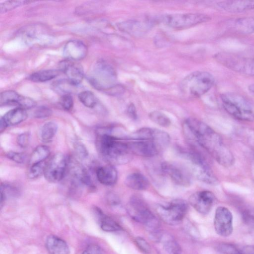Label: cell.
Here are the masks:
<instances>
[{"mask_svg": "<svg viewBox=\"0 0 254 254\" xmlns=\"http://www.w3.org/2000/svg\"><path fill=\"white\" fill-rule=\"evenodd\" d=\"M185 136L197 143L220 165L229 167L234 161L232 152L220 136L208 125L195 119L188 118L183 125Z\"/></svg>", "mask_w": 254, "mask_h": 254, "instance_id": "cell-1", "label": "cell"}, {"mask_svg": "<svg viewBox=\"0 0 254 254\" xmlns=\"http://www.w3.org/2000/svg\"><path fill=\"white\" fill-rule=\"evenodd\" d=\"M59 70L64 72L68 82L73 86L80 84L84 77L82 66L74 61L65 59L59 64Z\"/></svg>", "mask_w": 254, "mask_h": 254, "instance_id": "cell-15", "label": "cell"}, {"mask_svg": "<svg viewBox=\"0 0 254 254\" xmlns=\"http://www.w3.org/2000/svg\"><path fill=\"white\" fill-rule=\"evenodd\" d=\"M125 184L128 188L135 190H145L149 185L147 179L139 173H133L128 175L125 179Z\"/></svg>", "mask_w": 254, "mask_h": 254, "instance_id": "cell-25", "label": "cell"}, {"mask_svg": "<svg viewBox=\"0 0 254 254\" xmlns=\"http://www.w3.org/2000/svg\"><path fill=\"white\" fill-rule=\"evenodd\" d=\"M59 70L46 69L36 71L31 74L28 79L36 82H46L56 77L59 74Z\"/></svg>", "mask_w": 254, "mask_h": 254, "instance_id": "cell-28", "label": "cell"}, {"mask_svg": "<svg viewBox=\"0 0 254 254\" xmlns=\"http://www.w3.org/2000/svg\"><path fill=\"white\" fill-rule=\"evenodd\" d=\"M214 78L206 71H197L188 75L180 84V90L185 95L198 97L207 92L212 87Z\"/></svg>", "mask_w": 254, "mask_h": 254, "instance_id": "cell-4", "label": "cell"}, {"mask_svg": "<svg viewBox=\"0 0 254 254\" xmlns=\"http://www.w3.org/2000/svg\"><path fill=\"white\" fill-rule=\"evenodd\" d=\"M46 247L50 254H70L67 243L61 238L54 235L47 237Z\"/></svg>", "mask_w": 254, "mask_h": 254, "instance_id": "cell-22", "label": "cell"}, {"mask_svg": "<svg viewBox=\"0 0 254 254\" xmlns=\"http://www.w3.org/2000/svg\"><path fill=\"white\" fill-rule=\"evenodd\" d=\"M73 146L75 153L80 159L84 160L88 157V150L83 143L76 141L74 143Z\"/></svg>", "mask_w": 254, "mask_h": 254, "instance_id": "cell-36", "label": "cell"}, {"mask_svg": "<svg viewBox=\"0 0 254 254\" xmlns=\"http://www.w3.org/2000/svg\"><path fill=\"white\" fill-rule=\"evenodd\" d=\"M210 17L202 13H179L165 15L163 22L168 26L176 29L190 28L208 21Z\"/></svg>", "mask_w": 254, "mask_h": 254, "instance_id": "cell-9", "label": "cell"}, {"mask_svg": "<svg viewBox=\"0 0 254 254\" xmlns=\"http://www.w3.org/2000/svg\"><path fill=\"white\" fill-rule=\"evenodd\" d=\"M217 250L223 254H244L234 246L227 243H221L217 246Z\"/></svg>", "mask_w": 254, "mask_h": 254, "instance_id": "cell-35", "label": "cell"}, {"mask_svg": "<svg viewBox=\"0 0 254 254\" xmlns=\"http://www.w3.org/2000/svg\"><path fill=\"white\" fill-rule=\"evenodd\" d=\"M87 53L85 44L79 40L68 41L64 48V55L66 59L77 61L84 58Z\"/></svg>", "mask_w": 254, "mask_h": 254, "instance_id": "cell-18", "label": "cell"}, {"mask_svg": "<svg viewBox=\"0 0 254 254\" xmlns=\"http://www.w3.org/2000/svg\"><path fill=\"white\" fill-rule=\"evenodd\" d=\"M156 236V242L160 254H180V247L170 235H158L157 233Z\"/></svg>", "mask_w": 254, "mask_h": 254, "instance_id": "cell-20", "label": "cell"}, {"mask_svg": "<svg viewBox=\"0 0 254 254\" xmlns=\"http://www.w3.org/2000/svg\"><path fill=\"white\" fill-rule=\"evenodd\" d=\"M46 161L40 164L29 166L27 176L31 179H36L44 174V170L47 164Z\"/></svg>", "mask_w": 254, "mask_h": 254, "instance_id": "cell-34", "label": "cell"}, {"mask_svg": "<svg viewBox=\"0 0 254 254\" xmlns=\"http://www.w3.org/2000/svg\"><path fill=\"white\" fill-rule=\"evenodd\" d=\"M135 242L139 250L144 254H148L150 253L151 248L146 241L142 237L135 238Z\"/></svg>", "mask_w": 254, "mask_h": 254, "instance_id": "cell-40", "label": "cell"}, {"mask_svg": "<svg viewBox=\"0 0 254 254\" xmlns=\"http://www.w3.org/2000/svg\"><path fill=\"white\" fill-rule=\"evenodd\" d=\"M127 209L132 219L144 224L153 233H156L159 226V221L142 198L137 195L132 196L129 201Z\"/></svg>", "mask_w": 254, "mask_h": 254, "instance_id": "cell-6", "label": "cell"}, {"mask_svg": "<svg viewBox=\"0 0 254 254\" xmlns=\"http://www.w3.org/2000/svg\"><path fill=\"white\" fill-rule=\"evenodd\" d=\"M191 164V173L198 180L208 184L214 185L217 180L202 156L196 152L187 153Z\"/></svg>", "mask_w": 254, "mask_h": 254, "instance_id": "cell-11", "label": "cell"}, {"mask_svg": "<svg viewBox=\"0 0 254 254\" xmlns=\"http://www.w3.org/2000/svg\"><path fill=\"white\" fill-rule=\"evenodd\" d=\"M6 156L9 159L19 164L24 163L26 159L25 154L14 151L8 152Z\"/></svg>", "mask_w": 254, "mask_h": 254, "instance_id": "cell-38", "label": "cell"}, {"mask_svg": "<svg viewBox=\"0 0 254 254\" xmlns=\"http://www.w3.org/2000/svg\"><path fill=\"white\" fill-rule=\"evenodd\" d=\"M50 154L49 148L44 145L36 147L32 152L29 159V166L40 164L46 161Z\"/></svg>", "mask_w": 254, "mask_h": 254, "instance_id": "cell-26", "label": "cell"}, {"mask_svg": "<svg viewBox=\"0 0 254 254\" xmlns=\"http://www.w3.org/2000/svg\"><path fill=\"white\" fill-rule=\"evenodd\" d=\"M0 104L1 106L15 105L25 110L32 108L36 105V102L32 99L22 96L13 90L1 93Z\"/></svg>", "mask_w": 254, "mask_h": 254, "instance_id": "cell-16", "label": "cell"}, {"mask_svg": "<svg viewBox=\"0 0 254 254\" xmlns=\"http://www.w3.org/2000/svg\"><path fill=\"white\" fill-rule=\"evenodd\" d=\"M52 114V110L45 106L38 107L34 112V116L36 118H45L50 116Z\"/></svg>", "mask_w": 254, "mask_h": 254, "instance_id": "cell-39", "label": "cell"}, {"mask_svg": "<svg viewBox=\"0 0 254 254\" xmlns=\"http://www.w3.org/2000/svg\"><path fill=\"white\" fill-rule=\"evenodd\" d=\"M214 226L216 233L221 236L228 237L232 234L233 230V216L227 208L224 206L217 208Z\"/></svg>", "mask_w": 254, "mask_h": 254, "instance_id": "cell-13", "label": "cell"}, {"mask_svg": "<svg viewBox=\"0 0 254 254\" xmlns=\"http://www.w3.org/2000/svg\"><path fill=\"white\" fill-rule=\"evenodd\" d=\"M90 84L96 89L104 91L112 95L122 94L125 89L116 83L117 74L115 69L103 60L97 62L89 75Z\"/></svg>", "mask_w": 254, "mask_h": 254, "instance_id": "cell-3", "label": "cell"}, {"mask_svg": "<svg viewBox=\"0 0 254 254\" xmlns=\"http://www.w3.org/2000/svg\"><path fill=\"white\" fill-rule=\"evenodd\" d=\"M215 200L214 194L208 190H202L192 194L189 198L190 205L199 213L207 214Z\"/></svg>", "mask_w": 254, "mask_h": 254, "instance_id": "cell-14", "label": "cell"}, {"mask_svg": "<svg viewBox=\"0 0 254 254\" xmlns=\"http://www.w3.org/2000/svg\"><path fill=\"white\" fill-rule=\"evenodd\" d=\"M58 125L54 122H48L42 127L40 136L41 139L44 142L51 141L55 136L58 130Z\"/></svg>", "mask_w": 254, "mask_h": 254, "instance_id": "cell-29", "label": "cell"}, {"mask_svg": "<svg viewBox=\"0 0 254 254\" xmlns=\"http://www.w3.org/2000/svg\"><path fill=\"white\" fill-rule=\"evenodd\" d=\"M94 213L98 220L101 228L106 232H116L121 230V227L114 219L105 214L99 208L94 209Z\"/></svg>", "mask_w": 254, "mask_h": 254, "instance_id": "cell-24", "label": "cell"}, {"mask_svg": "<svg viewBox=\"0 0 254 254\" xmlns=\"http://www.w3.org/2000/svg\"><path fill=\"white\" fill-rule=\"evenodd\" d=\"M60 104L65 111H70L73 106V100L72 96L69 94L63 95L60 99Z\"/></svg>", "mask_w": 254, "mask_h": 254, "instance_id": "cell-37", "label": "cell"}, {"mask_svg": "<svg viewBox=\"0 0 254 254\" xmlns=\"http://www.w3.org/2000/svg\"><path fill=\"white\" fill-rule=\"evenodd\" d=\"M149 117L153 122L161 127H167L171 125L170 119L167 115L161 112L158 111H152L149 113Z\"/></svg>", "mask_w": 254, "mask_h": 254, "instance_id": "cell-31", "label": "cell"}, {"mask_svg": "<svg viewBox=\"0 0 254 254\" xmlns=\"http://www.w3.org/2000/svg\"><path fill=\"white\" fill-rule=\"evenodd\" d=\"M223 10L231 12H241L254 9V1H223L218 3Z\"/></svg>", "mask_w": 254, "mask_h": 254, "instance_id": "cell-23", "label": "cell"}, {"mask_svg": "<svg viewBox=\"0 0 254 254\" xmlns=\"http://www.w3.org/2000/svg\"><path fill=\"white\" fill-rule=\"evenodd\" d=\"M81 254H102L100 247L94 244L88 245Z\"/></svg>", "mask_w": 254, "mask_h": 254, "instance_id": "cell-42", "label": "cell"}, {"mask_svg": "<svg viewBox=\"0 0 254 254\" xmlns=\"http://www.w3.org/2000/svg\"><path fill=\"white\" fill-rule=\"evenodd\" d=\"M235 28L242 33H254V17H247L237 19Z\"/></svg>", "mask_w": 254, "mask_h": 254, "instance_id": "cell-30", "label": "cell"}, {"mask_svg": "<svg viewBox=\"0 0 254 254\" xmlns=\"http://www.w3.org/2000/svg\"><path fill=\"white\" fill-rule=\"evenodd\" d=\"M96 176L98 181L102 185L112 186L118 179V172L112 165L100 166L96 170Z\"/></svg>", "mask_w": 254, "mask_h": 254, "instance_id": "cell-21", "label": "cell"}, {"mask_svg": "<svg viewBox=\"0 0 254 254\" xmlns=\"http://www.w3.org/2000/svg\"><path fill=\"white\" fill-rule=\"evenodd\" d=\"M188 208V203L185 200L177 199L166 205H158L156 211L165 222L170 225H175L183 220L187 213Z\"/></svg>", "mask_w": 254, "mask_h": 254, "instance_id": "cell-8", "label": "cell"}, {"mask_svg": "<svg viewBox=\"0 0 254 254\" xmlns=\"http://www.w3.org/2000/svg\"><path fill=\"white\" fill-rule=\"evenodd\" d=\"M221 100L225 110L235 118L245 121L254 120V112L243 97L227 93L221 95Z\"/></svg>", "mask_w": 254, "mask_h": 254, "instance_id": "cell-5", "label": "cell"}, {"mask_svg": "<svg viewBox=\"0 0 254 254\" xmlns=\"http://www.w3.org/2000/svg\"><path fill=\"white\" fill-rule=\"evenodd\" d=\"M215 59L228 68L240 73L254 76V57H247L227 52L218 53Z\"/></svg>", "mask_w": 254, "mask_h": 254, "instance_id": "cell-7", "label": "cell"}, {"mask_svg": "<svg viewBox=\"0 0 254 254\" xmlns=\"http://www.w3.org/2000/svg\"><path fill=\"white\" fill-rule=\"evenodd\" d=\"M123 139L98 130L96 138V148L101 157L110 165H122L131 159L127 143Z\"/></svg>", "mask_w": 254, "mask_h": 254, "instance_id": "cell-2", "label": "cell"}, {"mask_svg": "<svg viewBox=\"0 0 254 254\" xmlns=\"http://www.w3.org/2000/svg\"><path fill=\"white\" fill-rule=\"evenodd\" d=\"M31 1L27 0H8L0 3V13H5L12 10L18 6L31 2Z\"/></svg>", "mask_w": 254, "mask_h": 254, "instance_id": "cell-33", "label": "cell"}, {"mask_svg": "<svg viewBox=\"0 0 254 254\" xmlns=\"http://www.w3.org/2000/svg\"><path fill=\"white\" fill-rule=\"evenodd\" d=\"M30 134L29 132H23L19 134L16 139L17 144L21 147H27L30 141Z\"/></svg>", "mask_w": 254, "mask_h": 254, "instance_id": "cell-41", "label": "cell"}, {"mask_svg": "<svg viewBox=\"0 0 254 254\" xmlns=\"http://www.w3.org/2000/svg\"><path fill=\"white\" fill-rule=\"evenodd\" d=\"M127 113L128 116L133 120H136L137 118V113L136 108L133 104H130L127 107Z\"/></svg>", "mask_w": 254, "mask_h": 254, "instance_id": "cell-43", "label": "cell"}, {"mask_svg": "<svg viewBox=\"0 0 254 254\" xmlns=\"http://www.w3.org/2000/svg\"><path fill=\"white\" fill-rule=\"evenodd\" d=\"M67 167L66 157L61 153L56 154L47 163L44 172L45 178L50 183L59 182L64 178Z\"/></svg>", "mask_w": 254, "mask_h": 254, "instance_id": "cell-10", "label": "cell"}, {"mask_svg": "<svg viewBox=\"0 0 254 254\" xmlns=\"http://www.w3.org/2000/svg\"><path fill=\"white\" fill-rule=\"evenodd\" d=\"M78 99L85 107L89 108H94L97 104V99L94 94L90 91H83L78 95Z\"/></svg>", "mask_w": 254, "mask_h": 254, "instance_id": "cell-32", "label": "cell"}, {"mask_svg": "<svg viewBox=\"0 0 254 254\" xmlns=\"http://www.w3.org/2000/svg\"><path fill=\"white\" fill-rule=\"evenodd\" d=\"M27 117L25 109L16 107L6 113L0 120V132L1 133L7 127L17 125L24 121Z\"/></svg>", "mask_w": 254, "mask_h": 254, "instance_id": "cell-19", "label": "cell"}, {"mask_svg": "<svg viewBox=\"0 0 254 254\" xmlns=\"http://www.w3.org/2000/svg\"><path fill=\"white\" fill-rule=\"evenodd\" d=\"M118 28L123 31L132 35L138 36L144 31V26L136 20H128L118 24Z\"/></svg>", "mask_w": 254, "mask_h": 254, "instance_id": "cell-27", "label": "cell"}, {"mask_svg": "<svg viewBox=\"0 0 254 254\" xmlns=\"http://www.w3.org/2000/svg\"><path fill=\"white\" fill-rule=\"evenodd\" d=\"M249 89L251 93L254 95V84L250 85L249 87Z\"/></svg>", "mask_w": 254, "mask_h": 254, "instance_id": "cell-44", "label": "cell"}, {"mask_svg": "<svg viewBox=\"0 0 254 254\" xmlns=\"http://www.w3.org/2000/svg\"><path fill=\"white\" fill-rule=\"evenodd\" d=\"M163 171L176 185L189 187L191 183L192 173L185 166L176 163L164 162L161 165Z\"/></svg>", "mask_w": 254, "mask_h": 254, "instance_id": "cell-12", "label": "cell"}, {"mask_svg": "<svg viewBox=\"0 0 254 254\" xmlns=\"http://www.w3.org/2000/svg\"><path fill=\"white\" fill-rule=\"evenodd\" d=\"M127 144L131 153L140 157L154 156L162 149L153 140L130 141Z\"/></svg>", "mask_w": 254, "mask_h": 254, "instance_id": "cell-17", "label": "cell"}]
</instances>
